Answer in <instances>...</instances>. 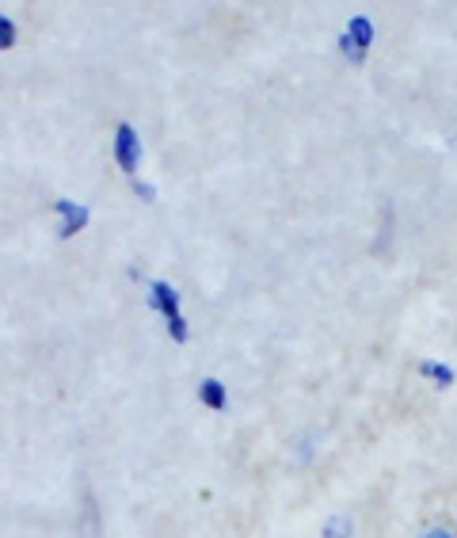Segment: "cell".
Masks as SVG:
<instances>
[{"instance_id":"obj_1","label":"cell","mask_w":457,"mask_h":538,"mask_svg":"<svg viewBox=\"0 0 457 538\" xmlns=\"http://www.w3.org/2000/svg\"><path fill=\"white\" fill-rule=\"evenodd\" d=\"M115 161L126 176H138V164H141V142H138V131L130 122H119L115 131Z\"/></svg>"},{"instance_id":"obj_2","label":"cell","mask_w":457,"mask_h":538,"mask_svg":"<svg viewBox=\"0 0 457 538\" xmlns=\"http://www.w3.org/2000/svg\"><path fill=\"white\" fill-rule=\"evenodd\" d=\"M54 210H57V218H61V226H57V237H77L84 226L92 222V214H88V206H84V203L57 199V203H54Z\"/></svg>"},{"instance_id":"obj_3","label":"cell","mask_w":457,"mask_h":538,"mask_svg":"<svg viewBox=\"0 0 457 538\" xmlns=\"http://www.w3.org/2000/svg\"><path fill=\"white\" fill-rule=\"evenodd\" d=\"M343 35L351 38L362 54H369V47H374V38H378L374 19H369V16H355V19H347V31H343Z\"/></svg>"},{"instance_id":"obj_4","label":"cell","mask_w":457,"mask_h":538,"mask_svg":"<svg viewBox=\"0 0 457 538\" xmlns=\"http://www.w3.org/2000/svg\"><path fill=\"white\" fill-rule=\"evenodd\" d=\"M149 290H152V306H157L164 317H176V313H180V294H176V287H168V283H152Z\"/></svg>"},{"instance_id":"obj_5","label":"cell","mask_w":457,"mask_h":538,"mask_svg":"<svg viewBox=\"0 0 457 538\" xmlns=\"http://www.w3.org/2000/svg\"><path fill=\"white\" fill-rule=\"evenodd\" d=\"M199 397H203L206 408H225V390H222V382H217V378H206L199 385Z\"/></svg>"},{"instance_id":"obj_6","label":"cell","mask_w":457,"mask_h":538,"mask_svg":"<svg viewBox=\"0 0 457 538\" xmlns=\"http://www.w3.org/2000/svg\"><path fill=\"white\" fill-rule=\"evenodd\" d=\"M16 38H19V27H16V19L0 12V50H12V47H16Z\"/></svg>"},{"instance_id":"obj_7","label":"cell","mask_w":457,"mask_h":538,"mask_svg":"<svg viewBox=\"0 0 457 538\" xmlns=\"http://www.w3.org/2000/svg\"><path fill=\"white\" fill-rule=\"evenodd\" d=\"M336 47H339V54H343L347 61H351V66H362V61L369 58V54H362V50H358V47H355V42L347 38V35H339V38H336Z\"/></svg>"},{"instance_id":"obj_8","label":"cell","mask_w":457,"mask_h":538,"mask_svg":"<svg viewBox=\"0 0 457 538\" xmlns=\"http://www.w3.org/2000/svg\"><path fill=\"white\" fill-rule=\"evenodd\" d=\"M168 332H171V340H176V343H183V340H187V321H183V313L168 317Z\"/></svg>"},{"instance_id":"obj_9","label":"cell","mask_w":457,"mask_h":538,"mask_svg":"<svg viewBox=\"0 0 457 538\" xmlns=\"http://www.w3.org/2000/svg\"><path fill=\"white\" fill-rule=\"evenodd\" d=\"M423 374L439 378L442 385H450V382H453V371H450V367H439V363H423Z\"/></svg>"},{"instance_id":"obj_10","label":"cell","mask_w":457,"mask_h":538,"mask_svg":"<svg viewBox=\"0 0 457 538\" xmlns=\"http://www.w3.org/2000/svg\"><path fill=\"white\" fill-rule=\"evenodd\" d=\"M134 191H138V195H141L145 203H152V199H157V191H152L149 184H138V180H134Z\"/></svg>"},{"instance_id":"obj_11","label":"cell","mask_w":457,"mask_h":538,"mask_svg":"<svg viewBox=\"0 0 457 538\" xmlns=\"http://www.w3.org/2000/svg\"><path fill=\"white\" fill-rule=\"evenodd\" d=\"M343 531H347V523H343V520H336V523H332V531H328V534H332V538H339V534H343Z\"/></svg>"},{"instance_id":"obj_12","label":"cell","mask_w":457,"mask_h":538,"mask_svg":"<svg viewBox=\"0 0 457 538\" xmlns=\"http://www.w3.org/2000/svg\"><path fill=\"white\" fill-rule=\"evenodd\" d=\"M427 538H453V534H450V531H431Z\"/></svg>"}]
</instances>
